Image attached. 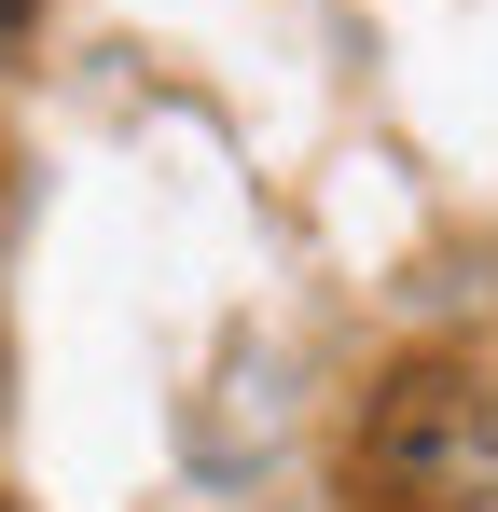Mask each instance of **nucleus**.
<instances>
[{"label":"nucleus","instance_id":"nucleus-1","mask_svg":"<svg viewBox=\"0 0 498 512\" xmlns=\"http://www.w3.org/2000/svg\"><path fill=\"white\" fill-rule=\"evenodd\" d=\"M360 512H498V360L485 346H415L360 388L346 429Z\"/></svg>","mask_w":498,"mask_h":512},{"label":"nucleus","instance_id":"nucleus-2","mask_svg":"<svg viewBox=\"0 0 498 512\" xmlns=\"http://www.w3.org/2000/svg\"><path fill=\"white\" fill-rule=\"evenodd\" d=\"M28 28H42V0H0V70L28 56Z\"/></svg>","mask_w":498,"mask_h":512},{"label":"nucleus","instance_id":"nucleus-3","mask_svg":"<svg viewBox=\"0 0 498 512\" xmlns=\"http://www.w3.org/2000/svg\"><path fill=\"white\" fill-rule=\"evenodd\" d=\"M0 512H28V499H0Z\"/></svg>","mask_w":498,"mask_h":512}]
</instances>
